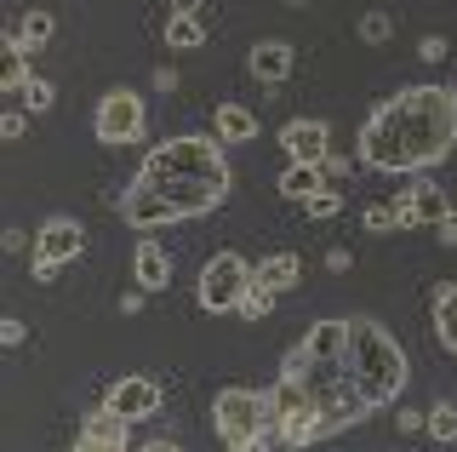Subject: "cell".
<instances>
[{
  "instance_id": "277c9868",
  "label": "cell",
  "mask_w": 457,
  "mask_h": 452,
  "mask_svg": "<svg viewBox=\"0 0 457 452\" xmlns=\"http://www.w3.org/2000/svg\"><path fill=\"white\" fill-rule=\"evenodd\" d=\"M212 430L228 452H257V447H275V406H269V389H246V384H228L212 401Z\"/></svg>"
},
{
  "instance_id": "836d02e7",
  "label": "cell",
  "mask_w": 457,
  "mask_h": 452,
  "mask_svg": "<svg viewBox=\"0 0 457 452\" xmlns=\"http://www.w3.org/2000/svg\"><path fill=\"white\" fill-rule=\"evenodd\" d=\"M423 418H428V413H400L395 423H400V435H418V430H423Z\"/></svg>"
},
{
  "instance_id": "30bf717a",
  "label": "cell",
  "mask_w": 457,
  "mask_h": 452,
  "mask_svg": "<svg viewBox=\"0 0 457 452\" xmlns=\"http://www.w3.org/2000/svg\"><path fill=\"white\" fill-rule=\"evenodd\" d=\"M446 212H452V201H446V189H440V183H406V189L395 195L400 230H435Z\"/></svg>"
},
{
  "instance_id": "44dd1931",
  "label": "cell",
  "mask_w": 457,
  "mask_h": 452,
  "mask_svg": "<svg viewBox=\"0 0 457 452\" xmlns=\"http://www.w3.org/2000/svg\"><path fill=\"white\" fill-rule=\"evenodd\" d=\"M166 46H171V52H195V46H206V23H200L195 12H171V23H166Z\"/></svg>"
},
{
  "instance_id": "8fae6325",
  "label": "cell",
  "mask_w": 457,
  "mask_h": 452,
  "mask_svg": "<svg viewBox=\"0 0 457 452\" xmlns=\"http://www.w3.org/2000/svg\"><path fill=\"white\" fill-rule=\"evenodd\" d=\"M280 149H286V161H314V166H326V155H332V126L314 121V115H297V121L280 126Z\"/></svg>"
},
{
  "instance_id": "ffe728a7",
  "label": "cell",
  "mask_w": 457,
  "mask_h": 452,
  "mask_svg": "<svg viewBox=\"0 0 457 452\" xmlns=\"http://www.w3.org/2000/svg\"><path fill=\"white\" fill-rule=\"evenodd\" d=\"M23 80H29V46L6 35L0 40V92H18Z\"/></svg>"
},
{
  "instance_id": "5b68a950",
  "label": "cell",
  "mask_w": 457,
  "mask_h": 452,
  "mask_svg": "<svg viewBox=\"0 0 457 452\" xmlns=\"http://www.w3.org/2000/svg\"><path fill=\"white\" fill-rule=\"evenodd\" d=\"M252 275H257V264H246L240 252H212L200 280H195V304L206 309V315H235L240 298H246V287H252Z\"/></svg>"
},
{
  "instance_id": "4fadbf2b",
  "label": "cell",
  "mask_w": 457,
  "mask_h": 452,
  "mask_svg": "<svg viewBox=\"0 0 457 452\" xmlns=\"http://www.w3.org/2000/svg\"><path fill=\"white\" fill-rule=\"evenodd\" d=\"M246 69H252V80H263V87H280V80L297 69V46L292 40H257L246 52Z\"/></svg>"
},
{
  "instance_id": "5bb4252c",
  "label": "cell",
  "mask_w": 457,
  "mask_h": 452,
  "mask_svg": "<svg viewBox=\"0 0 457 452\" xmlns=\"http://www.w3.org/2000/svg\"><path fill=\"white\" fill-rule=\"evenodd\" d=\"M132 275H137L143 292H166V287H171V258H166V247L137 241V247H132Z\"/></svg>"
},
{
  "instance_id": "603a6c76",
  "label": "cell",
  "mask_w": 457,
  "mask_h": 452,
  "mask_svg": "<svg viewBox=\"0 0 457 452\" xmlns=\"http://www.w3.org/2000/svg\"><path fill=\"white\" fill-rule=\"evenodd\" d=\"M423 435L435 447H457V406L452 401H435V406H428V418H423Z\"/></svg>"
},
{
  "instance_id": "f1b7e54d",
  "label": "cell",
  "mask_w": 457,
  "mask_h": 452,
  "mask_svg": "<svg viewBox=\"0 0 457 452\" xmlns=\"http://www.w3.org/2000/svg\"><path fill=\"white\" fill-rule=\"evenodd\" d=\"M418 58L423 63H440V58H446V35H423L418 40Z\"/></svg>"
},
{
  "instance_id": "83f0119b",
  "label": "cell",
  "mask_w": 457,
  "mask_h": 452,
  "mask_svg": "<svg viewBox=\"0 0 457 452\" xmlns=\"http://www.w3.org/2000/svg\"><path fill=\"white\" fill-rule=\"evenodd\" d=\"M389 35H395V18H389V12H366V18H361V40L378 46V40H389Z\"/></svg>"
},
{
  "instance_id": "e0dca14e",
  "label": "cell",
  "mask_w": 457,
  "mask_h": 452,
  "mask_svg": "<svg viewBox=\"0 0 457 452\" xmlns=\"http://www.w3.org/2000/svg\"><path fill=\"white\" fill-rule=\"evenodd\" d=\"M320 189H326V166H314V161H292V166H286V178H280V195H286V201L303 206L309 195H320Z\"/></svg>"
},
{
  "instance_id": "52a82bcc",
  "label": "cell",
  "mask_w": 457,
  "mask_h": 452,
  "mask_svg": "<svg viewBox=\"0 0 457 452\" xmlns=\"http://www.w3.org/2000/svg\"><path fill=\"white\" fill-rule=\"evenodd\" d=\"M86 252V223L69 218V212H57V218H46L35 230V280L46 287V280L63 270V264H75Z\"/></svg>"
},
{
  "instance_id": "e575fe53",
  "label": "cell",
  "mask_w": 457,
  "mask_h": 452,
  "mask_svg": "<svg viewBox=\"0 0 457 452\" xmlns=\"http://www.w3.org/2000/svg\"><path fill=\"white\" fill-rule=\"evenodd\" d=\"M349 264H354L349 247H332V252H326V270H349Z\"/></svg>"
},
{
  "instance_id": "f546056e",
  "label": "cell",
  "mask_w": 457,
  "mask_h": 452,
  "mask_svg": "<svg viewBox=\"0 0 457 452\" xmlns=\"http://www.w3.org/2000/svg\"><path fill=\"white\" fill-rule=\"evenodd\" d=\"M23 338H29V327H23V321H0V344H6V349H18Z\"/></svg>"
},
{
  "instance_id": "2e32d148",
  "label": "cell",
  "mask_w": 457,
  "mask_h": 452,
  "mask_svg": "<svg viewBox=\"0 0 457 452\" xmlns=\"http://www.w3.org/2000/svg\"><path fill=\"white\" fill-rule=\"evenodd\" d=\"M303 349L314 361H343V349H349V315H343V321H314L309 338H303Z\"/></svg>"
},
{
  "instance_id": "7c38bea8",
  "label": "cell",
  "mask_w": 457,
  "mask_h": 452,
  "mask_svg": "<svg viewBox=\"0 0 457 452\" xmlns=\"http://www.w3.org/2000/svg\"><path fill=\"white\" fill-rule=\"evenodd\" d=\"M132 430H137V423H126L120 413L97 406V413H86L75 447H80V452H126V447H132Z\"/></svg>"
},
{
  "instance_id": "4316f807",
  "label": "cell",
  "mask_w": 457,
  "mask_h": 452,
  "mask_svg": "<svg viewBox=\"0 0 457 452\" xmlns=\"http://www.w3.org/2000/svg\"><path fill=\"white\" fill-rule=\"evenodd\" d=\"M361 223L371 235H389V230H400V218H395V201H371L366 212H361Z\"/></svg>"
},
{
  "instance_id": "cb8c5ba5",
  "label": "cell",
  "mask_w": 457,
  "mask_h": 452,
  "mask_svg": "<svg viewBox=\"0 0 457 452\" xmlns=\"http://www.w3.org/2000/svg\"><path fill=\"white\" fill-rule=\"evenodd\" d=\"M275 298H280V292H275V287H263V280L252 275V287H246V298H240L235 315H240V321H263L269 309H275Z\"/></svg>"
},
{
  "instance_id": "d4e9b609",
  "label": "cell",
  "mask_w": 457,
  "mask_h": 452,
  "mask_svg": "<svg viewBox=\"0 0 457 452\" xmlns=\"http://www.w3.org/2000/svg\"><path fill=\"white\" fill-rule=\"evenodd\" d=\"M18 97H23V109L29 115H46V109L57 104V92H52V80H40V75H29L23 87H18Z\"/></svg>"
},
{
  "instance_id": "ba28073f",
  "label": "cell",
  "mask_w": 457,
  "mask_h": 452,
  "mask_svg": "<svg viewBox=\"0 0 457 452\" xmlns=\"http://www.w3.org/2000/svg\"><path fill=\"white\" fill-rule=\"evenodd\" d=\"M114 212L126 218V230H166V223H183V212L166 201L154 183H143V178H132L120 189V201H114Z\"/></svg>"
},
{
  "instance_id": "8d00e7d4",
  "label": "cell",
  "mask_w": 457,
  "mask_h": 452,
  "mask_svg": "<svg viewBox=\"0 0 457 452\" xmlns=\"http://www.w3.org/2000/svg\"><path fill=\"white\" fill-rule=\"evenodd\" d=\"M171 12H200V0H171Z\"/></svg>"
},
{
  "instance_id": "ac0fdd59",
  "label": "cell",
  "mask_w": 457,
  "mask_h": 452,
  "mask_svg": "<svg viewBox=\"0 0 457 452\" xmlns=\"http://www.w3.org/2000/svg\"><path fill=\"white\" fill-rule=\"evenodd\" d=\"M212 132L228 138V144H252L257 138V115L246 104H218V115H212Z\"/></svg>"
},
{
  "instance_id": "7a4b0ae2",
  "label": "cell",
  "mask_w": 457,
  "mask_h": 452,
  "mask_svg": "<svg viewBox=\"0 0 457 452\" xmlns=\"http://www.w3.org/2000/svg\"><path fill=\"white\" fill-rule=\"evenodd\" d=\"M137 178L154 183V189H161L166 201L183 212V218H206V212H218L228 201V189H235V166H228L218 132L166 138L161 149L143 155Z\"/></svg>"
},
{
  "instance_id": "6da1fadb",
  "label": "cell",
  "mask_w": 457,
  "mask_h": 452,
  "mask_svg": "<svg viewBox=\"0 0 457 452\" xmlns=\"http://www.w3.org/2000/svg\"><path fill=\"white\" fill-rule=\"evenodd\" d=\"M452 149H457V87H440V80L400 87L395 97H383L354 138V161L383 178L428 172Z\"/></svg>"
},
{
  "instance_id": "7402d4cb",
  "label": "cell",
  "mask_w": 457,
  "mask_h": 452,
  "mask_svg": "<svg viewBox=\"0 0 457 452\" xmlns=\"http://www.w3.org/2000/svg\"><path fill=\"white\" fill-rule=\"evenodd\" d=\"M6 35H12V40H23V46L35 52V46H46V40L57 35V18H52V12H23V18L12 23Z\"/></svg>"
},
{
  "instance_id": "d6a6232c",
  "label": "cell",
  "mask_w": 457,
  "mask_h": 452,
  "mask_svg": "<svg viewBox=\"0 0 457 452\" xmlns=\"http://www.w3.org/2000/svg\"><path fill=\"white\" fill-rule=\"evenodd\" d=\"M143 298H149V292H143V287H132V292H120V309H126V315H137V309H143Z\"/></svg>"
},
{
  "instance_id": "d6986e66",
  "label": "cell",
  "mask_w": 457,
  "mask_h": 452,
  "mask_svg": "<svg viewBox=\"0 0 457 452\" xmlns=\"http://www.w3.org/2000/svg\"><path fill=\"white\" fill-rule=\"evenodd\" d=\"M297 275H303V258H297V252H269V258L257 264V280L275 287V292H292Z\"/></svg>"
},
{
  "instance_id": "3957f363",
  "label": "cell",
  "mask_w": 457,
  "mask_h": 452,
  "mask_svg": "<svg viewBox=\"0 0 457 452\" xmlns=\"http://www.w3.org/2000/svg\"><path fill=\"white\" fill-rule=\"evenodd\" d=\"M343 366L354 372V384H361V395L371 401V413L395 406L400 389H406V378H411V361H406V349L395 344V332L383 327V321H366V315H349Z\"/></svg>"
},
{
  "instance_id": "484cf974",
  "label": "cell",
  "mask_w": 457,
  "mask_h": 452,
  "mask_svg": "<svg viewBox=\"0 0 457 452\" xmlns=\"http://www.w3.org/2000/svg\"><path fill=\"white\" fill-rule=\"evenodd\" d=\"M303 212H309L314 223H320V218H337V212H343V189H337V183H326L320 195H309V201H303Z\"/></svg>"
},
{
  "instance_id": "d590c367",
  "label": "cell",
  "mask_w": 457,
  "mask_h": 452,
  "mask_svg": "<svg viewBox=\"0 0 457 452\" xmlns=\"http://www.w3.org/2000/svg\"><path fill=\"white\" fill-rule=\"evenodd\" d=\"M0 138H23V115H18V109H12V115L0 121Z\"/></svg>"
},
{
  "instance_id": "1f68e13d",
  "label": "cell",
  "mask_w": 457,
  "mask_h": 452,
  "mask_svg": "<svg viewBox=\"0 0 457 452\" xmlns=\"http://www.w3.org/2000/svg\"><path fill=\"white\" fill-rule=\"evenodd\" d=\"M154 92H178V69H171V63L154 69Z\"/></svg>"
},
{
  "instance_id": "9c48e42d",
  "label": "cell",
  "mask_w": 457,
  "mask_h": 452,
  "mask_svg": "<svg viewBox=\"0 0 457 452\" xmlns=\"http://www.w3.org/2000/svg\"><path fill=\"white\" fill-rule=\"evenodd\" d=\"M161 401H166V389L154 384V378H143V372L114 378V384L104 389V406H109V413H120L126 423H149L154 413H161Z\"/></svg>"
},
{
  "instance_id": "4dcf8cb0",
  "label": "cell",
  "mask_w": 457,
  "mask_h": 452,
  "mask_svg": "<svg viewBox=\"0 0 457 452\" xmlns=\"http://www.w3.org/2000/svg\"><path fill=\"white\" fill-rule=\"evenodd\" d=\"M435 235H440V241H446V247H457V206L446 212V218H440L435 223Z\"/></svg>"
},
{
  "instance_id": "9a60e30c",
  "label": "cell",
  "mask_w": 457,
  "mask_h": 452,
  "mask_svg": "<svg viewBox=\"0 0 457 452\" xmlns=\"http://www.w3.org/2000/svg\"><path fill=\"white\" fill-rule=\"evenodd\" d=\"M428 321H435V344L457 361V280L435 287V304H428Z\"/></svg>"
},
{
  "instance_id": "8992f818",
  "label": "cell",
  "mask_w": 457,
  "mask_h": 452,
  "mask_svg": "<svg viewBox=\"0 0 457 452\" xmlns=\"http://www.w3.org/2000/svg\"><path fill=\"white\" fill-rule=\"evenodd\" d=\"M143 132H149V109H143V97L132 87H109L97 97V109H92V138L97 144L120 149V144H137Z\"/></svg>"
}]
</instances>
